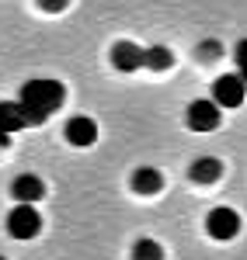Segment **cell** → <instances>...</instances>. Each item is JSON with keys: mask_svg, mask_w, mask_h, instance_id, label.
Here are the masks:
<instances>
[{"mask_svg": "<svg viewBox=\"0 0 247 260\" xmlns=\"http://www.w3.org/2000/svg\"><path fill=\"white\" fill-rule=\"evenodd\" d=\"M66 101V87L52 77H35L21 87V98H18V108L24 115V125H42L49 115H56Z\"/></svg>", "mask_w": 247, "mask_h": 260, "instance_id": "6da1fadb", "label": "cell"}, {"mask_svg": "<svg viewBox=\"0 0 247 260\" xmlns=\"http://www.w3.org/2000/svg\"><path fill=\"white\" fill-rule=\"evenodd\" d=\"M7 233L14 240H35L42 233V215L32 201H18V208H11L7 215Z\"/></svg>", "mask_w": 247, "mask_h": 260, "instance_id": "7a4b0ae2", "label": "cell"}, {"mask_svg": "<svg viewBox=\"0 0 247 260\" xmlns=\"http://www.w3.org/2000/svg\"><path fill=\"white\" fill-rule=\"evenodd\" d=\"M219 121H223V108L216 101L199 98L188 104V125L195 132H212V128H219Z\"/></svg>", "mask_w": 247, "mask_h": 260, "instance_id": "3957f363", "label": "cell"}, {"mask_svg": "<svg viewBox=\"0 0 247 260\" xmlns=\"http://www.w3.org/2000/svg\"><path fill=\"white\" fill-rule=\"evenodd\" d=\"M206 233L212 240H233L237 233H240V215L227 208V205H219V208H212L206 219Z\"/></svg>", "mask_w": 247, "mask_h": 260, "instance_id": "277c9868", "label": "cell"}, {"mask_svg": "<svg viewBox=\"0 0 247 260\" xmlns=\"http://www.w3.org/2000/svg\"><path fill=\"white\" fill-rule=\"evenodd\" d=\"M244 94H247V87L237 73H223L219 80L212 83V101L219 108H240L244 104Z\"/></svg>", "mask_w": 247, "mask_h": 260, "instance_id": "5b68a950", "label": "cell"}, {"mask_svg": "<svg viewBox=\"0 0 247 260\" xmlns=\"http://www.w3.org/2000/svg\"><path fill=\"white\" fill-rule=\"evenodd\" d=\"M66 142L70 146H94L98 142V121L87 118V115H73V118L66 121Z\"/></svg>", "mask_w": 247, "mask_h": 260, "instance_id": "8992f818", "label": "cell"}, {"mask_svg": "<svg viewBox=\"0 0 247 260\" xmlns=\"http://www.w3.org/2000/svg\"><path fill=\"white\" fill-rule=\"evenodd\" d=\"M112 62H115V70H122V73H136V70H143V45H136V42H115L112 45Z\"/></svg>", "mask_w": 247, "mask_h": 260, "instance_id": "52a82bcc", "label": "cell"}, {"mask_svg": "<svg viewBox=\"0 0 247 260\" xmlns=\"http://www.w3.org/2000/svg\"><path fill=\"white\" fill-rule=\"evenodd\" d=\"M11 194H14V201H35L45 198V180L35 177V174H18V177L11 180Z\"/></svg>", "mask_w": 247, "mask_h": 260, "instance_id": "ba28073f", "label": "cell"}, {"mask_svg": "<svg viewBox=\"0 0 247 260\" xmlns=\"http://www.w3.org/2000/svg\"><path fill=\"white\" fill-rule=\"evenodd\" d=\"M132 191L136 194H160L164 191V174L157 167H140L132 174Z\"/></svg>", "mask_w": 247, "mask_h": 260, "instance_id": "9c48e42d", "label": "cell"}, {"mask_svg": "<svg viewBox=\"0 0 247 260\" xmlns=\"http://www.w3.org/2000/svg\"><path fill=\"white\" fill-rule=\"evenodd\" d=\"M219 177H223V163L216 160V156H199V160L191 163V180H199V184H216Z\"/></svg>", "mask_w": 247, "mask_h": 260, "instance_id": "30bf717a", "label": "cell"}, {"mask_svg": "<svg viewBox=\"0 0 247 260\" xmlns=\"http://www.w3.org/2000/svg\"><path fill=\"white\" fill-rule=\"evenodd\" d=\"M143 66L153 70V73H164V70L174 66V52L167 45H150V49H143Z\"/></svg>", "mask_w": 247, "mask_h": 260, "instance_id": "8fae6325", "label": "cell"}, {"mask_svg": "<svg viewBox=\"0 0 247 260\" xmlns=\"http://www.w3.org/2000/svg\"><path fill=\"white\" fill-rule=\"evenodd\" d=\"M21 128H24V115H21L18 101H0V132L14 136Z\"/></svg>", "mask_w": 247, "mask_h": 260, "instance_id": "7c38bea8", "label": "cell"}, {"mask_svg": "<svg viewBox=\"0 0 247 260\" xmlns=\"http://www.w3.org/2000/svg\"><path fill=\"white\" fill-rule=\"evenodd\" d=\"M132 260H164V250H160V243L157 240H136L132 246Z\"/></svg>", "mask_w": 247, "mask_h": 260, "instance_id": "4fadbf2b", "label": "cell"}, {"mask_svg": "<svg viewBox=\"0 0 247 260\" xmlns=\"http://www.w3.org/2000/svg\"><path fill=\"white\" fill-rule=\"evenodd\" d=\"M233 56H237V70H240L237 77H240L244 87H247V39H240L237 45H233Z\"/></svg>", "mask_w": 247, "mask_h": 260, "instance_id": "5bb4252c", "label": "cell"}, {"mask_svg": "<svg viewBox=\"0 0 247 260\" xmlns=\"http://www.w3.org/2000/svg\"><path fill=\"white\" fill-rule=\"evenodd\" d=\"M223 56V45L216 39H206V42H199V59H219Z\"/></svg>", "mask_w": 247, "mask_h": 260, "instance_id": "9a60e30c", "label": "cell"}, {"mask_svg": "<svg viewBox=\"0 0 247 260\" xmlns=\"http://www.w3.org/2000/svg\"><path fill=\"white\" fill-rule=\"evenodd\" d=\"M42 11H49V14H60V11H66L70 7V0H39Z\"/></svg>", "mask_w": 247, "mask_h": 260, "instance_id": "2e32d148", "label": "cell"}, {"mask_svg": "<svg viewBox=\"0 0 247 260\" xmlns=\"http://www.w3.org/2000/svg\"><path fill=\"white\" fill-rule=\"evenodd\" d=\"M7 146H11V136H7V132H0V149H7Z\"/></svg>", "mask_w": 247, "mask_h": 260, "instance_id": "e0dca14e", "label": "cell"}, {"mask_svg": "<svg viewBox=\"0 0 247 260\" xmlns=\"http://www.w3.org/2000/svg\"><path fill=\"white\" fill-rule=\"evenodd\" d=\"M0 260H7V257H0Z\"/></svg>", "mask_w": 247, "mask_h": 260, "instance_id": "ac0fdd59", "label": "cell"}]
</instances>
